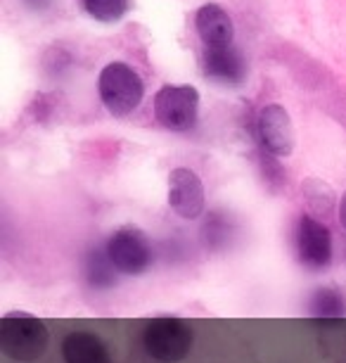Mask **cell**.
<instances>
[{
	"label": "cell",
	"instance_id": "obj_6",
	"mask_svg": "<svg viewBox=\"0 0 346 363\" xmlns=\"http://www.w3.org/2000/svg\"><path fill=\"white\" fill-rule=\"evenodd\" d=\"M296 255H299V264L308 271H325L332 264V255H335L332 233L311 214H301L296 221Z\"/></svg>",
	"mask_w": 346,
	"mask_h": 363
},
{
	"label": "cell",
	"instance_id": "obj_12",
	"mask_svg": "<svg viewBox=\"0 0 346 363\" xmlns=\"http://www.w3.org/2000/svg\"><path fill=\"white\" fill-rule=\"evenodd\" d=\"M83 278L93 290H112L119 285V271L107 257V250H91L83 259Z\"/></svg>",
	"mask_w": 346,
	"mask_h": 363
},
{
	"label": "cell",
	"instance_id": "obj_1",
	"mask_svg": "<svg viewBox=\"0 0 346 363\" xmlns=\"http://www.w3.org/2000/svg\"><path fill=\"white\" fill-rule=\"evenodd\" d=\"M50 333L43 318L29 311H10L0 318V352L17 363H33L47 352Z\"/></svg>",
	"mask_w": 346,
	"mask_h": 363
},
{
	"label": "cell",
	"instance_id": "obj_5",
	"mask_svg": "<svg viewBox=\"0 0 346 363\" xmlns=\"http://www.w3.org/2000/svg\"><path fill=\"white\" fill-rule=\"evenodd\" d=\"M154 116L166 131H192L200 116V93L195 86H161L154 95Z\"/></svg>",
	"mask_w": 346,
	"mask_h": 363
},
{
	"label": "cell",
	"instance_id": "obj_9",
	"mask_svg": "<svg viewBox=\"0 0 346 363\" xmlns=\"http://www.w3.org/2000/svg\"><path fill=\"white\" fill-rule=\"evenodd\" d=\"M195 26L207 48L233 45L235 26H233V19H230V15L221 8V5H214V3L202 5V8L197 10Z\"/></svg>",
	"mask_w": 346,
	"mask_h": 363
},
{
	"label": "cell",
	"instance_id": "obj_13",
	"mask_svg": "<svg viewBox=\"0 0 346 363\" xmlns=\"http://www.w3.org/2000/svg\"><path fill=\"white\" fill-rule=\"evenodd\" d=\"M308 311L313 318L321 320H337L346 316V299L335 287H321L313 292L308 304Z\"/></svg>",
	"mask_w": 346,
	"mask_h": 363
},
{
	"label": "cell",
	"instance_id": "obj_8",
	"mask_svg": "<svg viewBox=\"0 0 346 363\" xmlns=\"http://www.w3.org/2000/svg\"><path fill=\"white\" fill-rule=\"evenodd\" d=\"M207 204L202 178L192 169L178 167L168 176V207L178 214L183 221H195L202 216Z\"/></svg>",
	"mask_w": 346,
	"mask_h": 363
},
{
	"label": "cell",
	"instance_id": "obj_3",
	"mask_svg": "<svg viewBox=\"0 0 346 363\" xmlns=\"http://www.w3.org/2000/svg\"><path fill=\"white\" fill-rule=\"evenodd\" d=\"M98 93L107 112L114 116H126L140 107L142 98H145V84L133 67L112 62L100 72Z\"/></svg>",
	"mask_w": 346,
	"mask_h": 363
},
{
	"label": "cell",
	"instance_id": "obj_15",
	"mask_svg": "<svg viewBox=\"0 0 346 363\" xmlns=\"http://www.w3.org/2000/svg\"><path fill=\"white\" fill-rule=\"evenodd\" d=\"M233 238V223L228 221L221 211H214V214L207 216L204 225H202V242L207 245L209 250H223Z\"/></svg>",
	"mask_w": 346,
	"mask_h": 363
},
{
	"label": "cell",
	"instance_id": "obj_2",
	"mask_svg": "<svg viewBox=\"0 0 346 363\" xmlns=\"http://www.w3.org/2000/svg\"><path fill=\"white\" fill-rule=\"evenodd\" d=\"M195 333L185 320L175 316H157L142 333V347L150 359L159 363H178L190 354Z\"/></svg>",
	"mask_w": 346,
	"mask_h": 363
},
{
	"label": "cell",
	"instance_id": "obj_11",
	"mask_svg": "<svg viewBox=\"0 0 346 363\" xmlns=\"http://www.w3.org/2000/svg\"><path fill=\"white\" fill-rule=\"evenodd\" d=\"M64 363H112V354L100 335L91 330H74L62 340Z\"/></svg>",
	"mask_w": 346,
	"mask_h": 363
},
{
	"label": "cell",
	"instance_id": "obj_16",
	"mask_svg": "<svg viewBox=\"0 0 346 363\" xmlns=\"http://www.w3.org/2000/svg\"><path fill=\"white\" fill-rule=\"evenodd\" d=\"M83 8L98 22H119L128 12V0H83Z\"/></svg>",
	"mask_w": 346,
	"mask_h": 363
},
{
	"label": "cell",
	"instance_id": "obj_7",
	"mask_svg": "<svg viewBox=\"0 0 346 363\" xmlns=\"http://www.w3.org/2000/svg\"><path fill=\"white\" fill-rule=\"evenodd\" d=\"M256 131H259L261 145L273 157H289L294 152L296 135L292 116L282 105H266L256 119Z\"/></svg>",
	"mask_w": 346,
	"mask_h": 363
},
{
	"label": "cell",
	"instance_id": "obj_17",
	"mask_svg": "<svg viewBox=\"0 0 346 363\" xmlns=\"http://www.w3.org/2000/svg\"><path fill=\"white\" fill-rule=\"evenodd\" d=\"M337 216H339V223H342V228L346 230V193L342 195V200L337 204Z\"/></svg>",
	"mask_w": 346,
	"mask_h": 363
},
{
	"label": "cell",
	"instance_id": "obj_14",
	"mask_svg": "<svg viewBox=\"0 0 346 363\" xmlns=\"http://www.w3.org/2000/svg\"><path fill=\"white\" fill-rule=\"evenodd\" d=\"M301 195H304V200H306L308 209L313 211L311 216H316L318 221H321V216L325 221V218L332 214L335 204H339L335 200L332 188L325 181H321V178H306V181H304V188H301Z\"/></svg>",
	"mask_w": 346,
	"mask_h": 363
},
{
	"label": "cell",
	"instance_id": "obj_4",
	"mask_svg": "<svg viewBox=\"0 0 346 363\" xmlns=\"http://www.w3.org/2000/svg\"><path fill=\"white\" fill-rule=\"evenodd\" d=\"M107 257L121 276H142L154 262L152 240L135 225L114 230L105 242Z\"/></svg>",
	"mask_w": 346,
	"mask_h": 363
},
{
	"label": "cell",
	"instance_id": "obj_10",
	"mask_svg": "<svg viewBox=\"0 0 346 363\" xmlns=\"http://www.w3.org/2000/svg\"><path fill=\"white\" fill-rule=\"evenodd\" d=\"M204 72L219 84L237 86L247 77V65L237 48H207L204 52Z\"/></svg>",
	"mask_w": 346,
	"mask_h": 363
}]
</instances>
